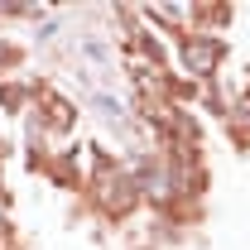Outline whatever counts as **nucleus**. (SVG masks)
I'll return each mask as SVG.
<instances>
[{
	"label": "nucleus",
	"instance_id": "1",
	"mask_svg": "<svg viewBox=\"0 0 250 250\" xmlns=\"http://www.w3.org/2000/svg\"><path fill=\"white\" fill-rule=\"evenodd\" d=\"M188 62L192 72H207V62H217V43H188Z\"/></svg>",
	"mask_w": 250,
	"mask_h": 250
},
{
	"label": "nucleus",
	"instance_id": "2",
	"mask_svg": "<svg viewBox=\"0 0 250 250\" xmlns=\"http://www.w3.org/2000/svg\"><path fill=\"white\" fill-rule=\"evenodd\" d=\"M96 111H101V116H106V121H121V106H116V101H111V96H96Z\"/></svg>",
	"mask_w": 250,
	"mask_h": 250
}]
</instances>
